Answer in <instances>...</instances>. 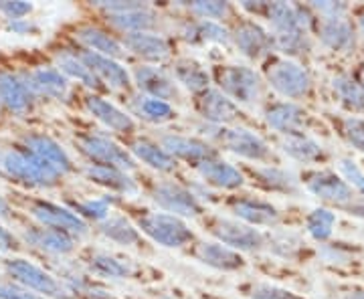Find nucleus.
<instances>
[{"mask_svg": "<svg viewBox=\"0 0 364 299\" xmlns=\"http://www.w3.org/2000/svg\"><path fill=\"white\" fill-rule=\"evenodd\" d=\"M0 11L6 14L9 18L13 21H21L23 16L33 11V4L28 2H21V0H14V2H0Z\"/></svg>", "mask_w": 364, "mask_h": 299, "instance_id": "obj_53", "label": "nucleus"}, {"mask_svg": "<svg viewBox=\"0 0 364 299\" xmlns=\"http://www.w3.org/2000/svg\"><path fill=\"white\" fill-rule=\"evenodd\" d=\"M340 172H342V176L346 178L348 186H354L358 192H363L364 195V174L354 160H350V158L340 160Z\"/></svg>", "mask_w": 364, "mask_h": 299, "instance_id": "obj_48", "label": "nucleus"}, {"mask_svg": "<svg viewBox=\"0 0 364 299\" xmlns=\"http://www.w3.org/2000/svg\"><path fill=\"white\" fill-rule=\"evenodd\" d=\"M11 31L25 35V33H33V31H37V26L31 25V23H26V21L21 18V21H13V23H11Z\"/></svg>", "mask_w": 364, "mask_h": 299, "instance_id": "obj_55", "label": "nucleus"}, {"mask_svg": "<svg viewBox=\"0 0 364 299\" xmlns=\"http://www.w3.org/2000/svg\"><path fill=\"white\" fill-rule=\"evenodd\" d=\"M152 200L158 207L164 208L166 214L178 217V219H188V217H198L200 214V205L196 196L186 190L184 186L174 183H160L152 190Z\"/></svg>", "mask_w": 364, "mask_h": 299, "instance_id": "obj_7", "label": "nucleus"}, {"mask_svg": "<svg viewBox=\"0 0 364 299\" xmlns=\"http://www.w3.org/2000/svg\"><path fill=\"white\" fill-rule=\"evenodd\" d=\"M358 26H360V31L364 33V13L358 14Z\"/></svg>", "mask_w": 364, "mask_h": 299, "instance_id": "obj_60", "label": "nucleus"}, {"mask_svg": "<svg viewBox=\"0 0 364 299\" xmlns=\"http://www.w3.org/2000/svg\"><path fill=\"white\" fill-rule=\"evenodd\" d=\"M320 39L332 51H350L354 47V31L344 18L322 21L320 25Z\"/></svg>", "mask_w": 364, "mask_h": 299, "instance_id": "obj_32", "label": "nucleus"}, {"mask_svg": "<svg viewBox=\"0 0 364 299\" xmlns=\"http://www.w3.org/2000/svg\"><path fill=\"white\" fill-rule=\"evenodd\" d=\"M6 212H9V207H6V202H4V200L0 198V217H4Z\"/></svg>", "mask_w": 364, "mask_h": 299, "instance_id": "obj_58", "label": "nucleus"}, {"mask_svg": "<svg viewBox=\"0 0 364 299\" xmlns=\"http://www.w3.org/2000/svg\"><path fill=\"white\" fill-rule=\"evenodd\" d=\"M255 176L259 178V183L272 190H279V192H296L298 190V180L282 168L275 166H263V168L255 170Z\"/></svg>", "mask_w": 364, "mask_h": 299, "instance_id": "obj_40", "label": "nucleus"}, {"mask_svg": "<svg viewBox=\"0 0 364 299\" xmlns=\"http://www.w3.org/2000/svg\"><path fill=\"white\" fill-rule=\"evenodd\" d=\"M95 6L105 11L107 14H119L128 13V11H136V9H142L146 4L144 2H122V0H112V2L100 0V2H95Z\"/></svg>", "mask_w": 364, "mask_h": 299, "instance_id": "obj_50", "label": "nucleus"}, {"mask_svg": "<svg viewBox=\"0 0 364 299\" xmlns=\"http://www.w3.org/2000/svg\"><path fill=\"white\" fill-rule=\"evenodd\" d=\"M269 249L277 257H284V259H294L301 251V241H299L296 234L291 233H275L269 239Z\"/></svg>", "mask_w": 364, "mask_h": 299, "instance_id": "obj_46", "label": "nucleus"}, {"mask_svg": "<svg viewBox=\"0 0 364 299\" xmlns=\"http://www.w3.org/2000/svg\"><path fill=\"white\" fill-rule=\"evenodd\" d=\"M273 45L275 49L284 51L286 55H304V53L310 51V40L304 28H296V31H289V33H282V35H273Z\"/></svg>", "mask_w": 364, "mask_h": 299, "instance_id": "obj_43", "label": "nucleus"}, {"mask_svg": "<svg viewBox=\"0 0 364 299\" xmlns=\"http://www.w3.org/2000/svg\"><path fill=\"white\" fill-rule=\"evenodd\" d=\"M112 198H90V200H79L73 202V212L79 219H90V221L104 222L112 212Z\"/></svg>", "mask_w": 364, "mask_h": 299, "instance_id": "obj_44", "label": "nucleus"}, {"mask_svg": "<svg viewBox=\"0 0 364 299\" xmlns=\"http://www.w3.org/2000/svg\"><path fill=\"white\" fill-rule=\"evenodd\" d=\"M16 247V241L14 237L4 227H0V251H11V249Z\"/></svg>", "mask_w": 364, "mask_h": 299, "instance_id": "obj_54", "label": "nucleus"}, {"mask_svg": "<svg viewBox=\"0 0 364 299\" xmlns=\"http://www.w3.org/2000/svg\"><path fill=\"white\" fill-rule=\"evenodd\" d=\"M342 131L346 136V140L356 148L364 152V119L358 117H346L344 124H342Z\"/></svg>", "mask_w": 364, "mask_h": 299, "instance_id": "obj_47", "label": "nucleus"}, {"mask_svg": "<svg viewBox=\"0 0 364 299\" xmlns=\"http://www.w3.org/2000/svg\"><path fill=\"white\" fill-rule=\"evenodd\" d=\"M26 148L33 156L41 158L43 162H47L51 168H55L61 176L73 170L71 158L67 156V152L59 146V143L51 140L49 136L43 134H31L25 138Z\"/></svg>", "mask_w": 364, "mask_h": 299, "instance_id": "obj_15", "label": "nucleus"}, {"mask_svg": "<svg viewBox=\"0 0 364 299\" xmlns=\"http://www.w3.org/2000/svg\"><path fill=\"white\" fill-rule=\"evenodd\" d=\"M265 121L279 134L296 136L301 134V128L306 126V112L291 102H279L265 109Z\"/></svg>", "mask_w": 364, "mask_h": 299, "instance_id": "obj_17", "label": "nucleus"}, {"mask_svg": "<svg viewBox=\"0 0 364 299\" xmlns=\"http://www.w3.org/2000/svg\"><path fill=\"white\" fill-rule=\"evenodd\" d=\"M235 47L239 49L241 55H245L247 59H259L265 53H269L275 47L273 45V35L267 31H263L257 23H241L231 35Z\"/></svg>", "mask_w": 364, "mask_h": 299, "instance_id": "obj_11", "label": "nucleus"}, {"mask_svg": "<svg viewBox=\"0 0 364 299\" xmlns=\"http://www.w3.org/2000/svg\"><path fill=\"white\" fill-rule=\"evenodd\" d=\"M2 168L14 180L25 183L28 186H55L59 183L61 174L51 168L41 158L33 156L31 152H9L2 158Z\"/></svg>", "mask_w": 364, "mask_h": 299, "instance_id": "obj_1", "label": "nucleus"}, {"mask_svg": "<svg viewBox=\"0 0 364 299\" xmlns=\"http://www.w3.org/2000/svg\"><path fill=\"white\" fill-rule=\"evenodd\" d=\"M235 217L249 227H272L279 221V212L272 207L269 202L263 200H253V198H241L233 202Z\"/></svg>", "mask_w": 364, "mask_h": 299, "instance_id": "obj_24", "label": "nucleus"}, {"mask_svg": "<svg viewBox=\"0 0 364 299\" xmlns=\"http://www.w3.org/2000/svg\"><path fill=\"white\" fill-rule=\"evenodd\" d=\"M77 39L90 49L91 53L104 55L109 59H119L124 57V45L116 40L112 35H107L105 31L97 28V26H81L77 31Z\"/></svg>", "mask_w": 364, "mask_h": 299, "instance_id": "obj_28", "label": "nucleus"}, {"mask_svg": "<svg viewBox=\"0 0 364 299\" xmlns=\"http://www.w3.org/2000/svg\"><path fill=\"white\" fill-rule=\"evenodd\" d=\"M130 150L132 154L138 160H142L146 166L158 170V172H174L176 170V160L158 143L148 142V140H136L130 146Z\"/></svg>", "mask_w": 364, "mask_h": 299, "instance_id": "obj_31", "label": "nucleus"}, {"mask_svg": "<svg viewBox=\"0 0 364 299\" xmlns=\"http://www.w3.org/2000/svg\"><path fill=\"white\" fill-rule=\"evenodd\" d=\"M348 210L354 212V214H360V217H364V205H350Z\"/></svg>", "mask_w": 364, "mask_h": 299, "instance_id": "obj_56", "label": "nucleus"}, {"mask_svg": "<svg viewBox=\"0 0 364 299\" xmlns=\"http://www.w3.org/2000/svg\"><path fill=\"white\" fill-rule=\"evenodd\" d=\"M132 109H134L136 116L142 117L144 121H150V124H166L176 116L168 102H162V99H156V97H148V95L134 97Z\"/></svg>", "mask_w": 364, "mask_h": 299, "instance_id": "obj_34", "label": "nucleus"}, {"mask_svg": "<svg viewBox=\"0 0 364 299\" xmlns=\"http://www.w3.org/2000/svg\"><path fill=\"white\" fill-rule=\"evenodd\" d=\"M263 16H267V21L272 23L275 35H282V33H289V31L301 28L299 26L298 6L287 4V2H267Z\"/></svg>", "mask_w": 364, "mask_h": 299, "instance_id": "obj_36", "label": "nucleus"}, {"mask_svg": "<svg viewBox=\"0 0 364 299\" xmlns=\"http://www.w3.org/2000/svg\"><path fill=\"white\" fill-rule=\"evenodd\" d=\"M109 23L124 31L126 35L132 33H150V28H154L158 23V14L150 9V6H142L136 11H128V13L119 14H107Z\"/></svg>", "mask_w": 364, "mask_h": 299, "instance_id": "obj_29", "label": "nucleus"}, {"mask_svg": "<svg viewBox=\"0 0 364 299\" xmlns=\"http://www.w3.org/2000/svg\"><path fill=\"white\" fill-rule=\"evenodd\" d=\"M77 148L83 156H87L93 162H97V166H109L117 170H134V158L126 152V148H122L114 140L100 136V134H83L77 138Z\"/></svg>", "mask_w": 364, "mask_h": 299, "instance_id": "obj_5", "label": "nucleus"}, {"mask_svg": "<svg viewBox=\"0 0 364 299\" xmlns=\"http://www.w3.org/2000/svg\"><path fill=\"white\" fill-rule=\"evenodd\" d=\"M124 49L142 57L146 61L160 63L170 57V43L154 33H132L124 39Z\"/></svg>", "mask_w": 364, "mask_h": 299, "instance_id": "obj_19", "label": "nucleus"}, {"mask_svg": "<svg viewBox=\"0 0 364 299\" xmlns=\"http://www.w3.org/2000/svg\"><path fill=\"white\" fill-rule=\"evenodd\" d=\"M188 9H191V13H195L196 16H200V21H213V23H217V21H221V18L231 14L229 2H217V0H213V2L198 0V2L188 4Z\"/></svg>", "mask_w": 364, "mask_h": 299, "instance_id": "obj_45", "label": "nucleus"}, {"mask_svg": "<svg viewBox=\"0 0 364 299\" xmlns=\"http://www.w3.org/2000/svg\"><path fill=\"white\" fill-rule=\"evenodd\" d=\"M90 269L95 275L109 277V279H128L134 275V265L130 261L117 259L109 253L95 251L90 255Z\"/></svg>", "mask_w": 364, "mask_h": 299, "instance_id": "obj_33", "label": "nucleus"}, {"mask_svg": "<svg viewBox=\"0 0 364 299\" xmlns=\"http://www.w3.org/2000/svg\"><path fill=\"white\" fill-rule=\"evenodd\" d=\"M196 259L217 271H237L245 265L237 251L221 243H200L196 247Z\"/></svg>", "mask_w": 364, "mask_h": 299, "instance_id": "obj_23", "label": "nucleus"}, {"mask_svg": "<svg viewBox=\"0 0 364 299\" xmlns=\"http://www.w3.org/2000/svg\"><path fill=\"white\" fill-rule=\"evenodd\" d=\"M160 146L174 160L181 158V160H186V162H193V164H203V162L213 160V158L217 156V152L207 142L196 140V138H188V136H178V134L162 136Z\"/></svg>", "mask_w": 364, "mask_h": 299, "instance_id": "obj_12", "label": "nucleus"}, {"mask_svg": "<svg viewBox=\"0 0 364 299\" xmlns=\"http://www.w3.org/2000/svg\"><path fill=\"white\" fill-rule=\"evenodd\" d=\"M57 67H59V73H65L67 77L77 79V81H81L83 85H87L91 89H100L102 87L100 79L91 73L87 65L81 61V57L73 55V53H61V55H57Z\"/></svg>", "mask_w": 364, "mask_h": 299, "instance_id": "obj_39", "label": "nucleus"}, {"mask_svg": "<svg viewBox=\"0 0 364 299\" xmlns=\"http://www.w3.org/2000/svg\"><path fill=\"white\" fill-rule=\"evenodd\" d=\"M6 271H9V275H13V279L18 286L26 287L31 291H37V293H43L45 298L73 299V295L67 291V287L61 286L55 277H51L47 271H43L41 267H37L31 261H6Z\"/></svg>", "mask_w": 364, "mask_h": 299, "instance_id": "obj_4", "label": "nucleus"}, {"mask_svg": "<svg viewBox=\"0 0 364 299\" xmlns=\"http://www.w3.org/2000/svg\"><path fill=\"white\" fill-rule=\"evenodd\" d=\"M0 102L14 114H25L31 107L33 93L26 87L25 81L11 73H0Z\"/></svg>", "mask_w": 364, "mask_h": 299, "instance_id": "obj_25", "label": "nucleus"}, {"mask_svg": "<svg viewBox=\"0 0 364 299\" xmlns=\"http://www.w3.org/2000/svg\"><path fill=\"white\" fill-rule=\"evenodd\" d=\"M138 227L154 243L168 249L182 247V245L191 243L195 237L193 231L186 227V222L178 217L166 214V212H150L138 221Z\"/></svg>", "mask_w": 364, "mask_h": 299, "instance_id": "obj_3", "label": "nucleus"}, {"mask_svg": "<svg viewBox=\"0 0 364 299\" xmlns=\"http://www.w3.org/2000/svg\"><path fill=\"white\" fill-rule=\"evenodd\" d=\"M213 234L221 241V245L233 251H259L265 245V237L245 222L219 219L213 222Z\"/></svg>", "mask_w": 364, "mask_h": 299, "instance_id": "obj_8", "label": "nucleus"}, {"mask_svg": "<svg viewBox=\"0 0 364 299\" xmlns=\"http://www.w3.org/2000/svg\"><path fill=\"white\" fill-rule=\"evenodd\" d=\"M174 77L186 89L195 93H205L208 89V73L195 59H178L174 61Z\"/></svg>", "mask_w": 364, "mask_h": 299, "instance_id": "obj_35", "label": "nucleus"}, {"mask_svg": "<svg viewBox=\"0 0 364 299\" xmlns=\"http://www.w3.org/2000/svg\"><path fill=\"white\" fill-rule=\"evenodd\" d=\"M81 61L87 65L91 73L100 79V83L104 81L107 87L112 89H128L130 87V73L126 71V67L117 63L116 59H109L97 53L83 51L81 53Z\"/></svg>", "mask_w": 364, "mask_h": 299, "instance_id": "obj_13", "label": "nucleus"}, {"mask_svg": "<svg viewBox=\"0 0 364 299\" xmlns=\"http://www.w3.org/2000/svg\"><path fill=\"white\" fill-rule=\"evenodd\" d=\"M26 87L33 95L49 97V99H65L69 83L59 69H37L26 79Z\"/></svg>", "mask_w": 364, "mask_h": 299, "instance_id": "obj_21", "label": "nucleus"}, {"mask_svg": "<svg viewBox=\"0 0 364 299\" xmlns=\"http://www.w3.org/2000/svg\"><path fill=\"white\" fill-rule=\"evenodd\" d=\"M0 299H43L37 293H31V289L14 283H0Z\"/></svg>", "mask_w": 364, "mask_h": 299, "instance_id": "obj_51", "label": "nucleus"}, {"mask_svg": "<svg viewBox=\"0 0 364 299\" xmlns=\"http://www.w3.org/2000/svg\"><path fill=\"white\" fill-rule=\"evenodd\" d=\"M85 105H87L91 116L95 117V119H100L105 128H109L112 131L128 134V131H134V128H136L134 119L126 112H122L119 107L105 102L102 97H97V95H87L85 97Z\"/></svg>", "mask_w": 364, "mask_h": 299, "instance_id": "obj_20", "label": "nucleus"}, {"mask_svg": "<svg viewBox=\"0 0 364 299\" xmlns=\"http://www.w3.org/2000/svg\"><path fill=\"white\" fill-rule=\"evenodd\" d=\"M267 81L272 83L275 92H279L289 99L304 97L312 87V79L308 75V71L294 61H287V59H275L269 63Z\"/></svg>", "mask_w": 364, "mask_h": 299, "instance_id": "obj_6", "label": "nucleus"}, {"mask_svg": "<svg viewBox=\"0 0 364 299\" xmlns=\"http://www.w3.org/2000/svg\"><path fill=\"white\" fill-rule=\"evenodd\" d=\"M221 134H217L219 142L237 156L245 158V160H253V162H261L267 160L272 150L265 140H261L257 134L245 130V128H233V130H223L219 128Z\"/></svg>", "mask_w": 364, "mask_h": 299, "instance_id": "obj_9", "label": "nucleus"}, {"mask_svg": "<svg viewBox=\"0 0 364 299\" xmlns=\"http://www.w3.org/2000/svg\"><path fill=\"white\" fill-rule=\"evenodd\" d=\"M356 83L360 85V89H363V93H364V67L360 69V73H358V81H356Z\"/></svg>", "mask_w": 364, "mask_h": 299, "instance_id": "obj_59", "label": "nucleus"}, {"mask_svg": "<svg viewBox=\"0 0 364 299\" xmlns=\"http://www.w3.org/2000/svg\"><path fill=\"white\" fill-rule=\"evenodd\" d=\"M198 174L203 176V180L210 186H217L223 190H235L239 186H243L245 178L239 172V168H235L233 164L223 162V160H207L203 164H198Z\"/></svg>", "mask_w": 364, "mask_h": 299, "instance_id": "obj_22", "label": "nucleus"}, {"mask_svg": "<svg viewBox=\"0 0 364 299\" xmlns=\"http://www.w3.org/2000/svg\"><path fill=\"white\" fill-rule=\"evenodd\" d=\"M332 87L338 95V99L346 107L363 112L364 109V93L360 89V85L356 83V79L348 77V75H338L332 81Z\"/></svg>", "mask_w": 364, "mask_h": 299, "instance_id": "obj_41", "label": "nucleus"}, {"mask_svg": "<svg viewBox=\"0 0 364 299\" xmlns=\"http://www.w3.org/2000/svg\"><path fill=\"white\" fill-rule=\"evenodd\" d=\"M100 233L104 234L105 239L114 241L117 245H126V247H134L140 243L138 229L124 217H107L100 224Z\"/></svg>", "mask_w": 364, "mask_h": 299, "instance_id": "obj_37", "label": "nucleus"}, {"mask_svg": "<svg viewBox=\"0 0 364 299\" xmlns=\"http://www.w3.org/2000/svg\"><path fill=\"white\" fill-rule=\"evenodd\" d=\"M336 224V214L328 208H316L306 219V229L316 241H328Z\"/></svg>", "mask_w": 364, "mask_h": 299, "instance_id": "obj_42", "label": "nucleus"}, {"mask_svg": "<svg viewBox=\"0 0 364 299\" xmlns=\"http://www.w3.org/2000/svg\"><path fill=\"white\" fill-rule=\"evenodd\" d=\"M182 39L200 45V43H217V45H227L231 40L229 31L221 26L219 23L213 21H195V23H186L181 31Z\"/></svg>", "mask_w": 364, "mask_h": 299, "instance_id": "obj_30", "label": "nucleus"}, {"mask_svg": "<svg viewBox=\"0 0 364 299\" xmlns=\"http://www.w3.org/2000/svg\"><path fill=\"white\" fill-rule=\"evenodd\" d=\"M200 116L213 126H225L239 117V107L219 89H207L198 99Z\"/></svg>", "mask_w": 364, "mask_h": 299, "instance_id": "obj_18", "label": "nucleus"}, {"mask_svg": "<svg viewBox=\"0 0 364 299\" xmlns=\"http://www.w3.org/2000/svg\"><path fill=\"white\" fill-rule=\"evenodd\" d=\"M217 83L223 95L233 97L239 104H257L261 97L259 75L245 65H225L217 69Z\"/></svg>", "mask_w": 364, "mask_h": 299, "instance_id": "obj_2", "label": "nucleus"}, {"mask_svg": "<svg viewBox=\"0 0 364 299\" xmlns=\"http://www.w3.org/2000/svg\"><path fill=\"white\" fill-rule=\"evenodd\" d=\"M282 148L287 156L298 160V162H316L324 158V150L322 146L304 136V134H296V136H286V140L282 142Z\"/></svg>", "mask_w": 364, "mask_h": 299, "instance_id": "obj_38", "label": "nucleus"}, {"mask_svg": "<svg viewBox=\"0 0 364 299\" xmlns=\"http://www.w3.org/2000/svg\"><path fill=\"white\" fill-rule=\"evenodd\" d=\"M251 299H301L296 293L282 289V287L267 286V283H261V286L253 287L251 291Z\"/></svg>", "mask_w": 364, "mask_h": 299, "instance_id": "obj_49", "label": "nucleus"}, {"mask_svg": "<svg viewBox=\"0 0 364 299\" xmlns=\"http://www.w3.org/2000/svg\"><path fill=\"white\" fill-rule=\"evenodd\" d=\"M25 239L28 245L43 249L53 255H67L75 249V241L71 234L55 231V229H31L25 233Z\"/></svg>", "mask_w": 364, "mask_h": 299, "instance_id": "obj_26", "label": "nucleus"}, {"mask_svg": "<svg viewBox=\"0 0 364 299\" xmlns=\"http://www.w3.org/2000/svg\"><path fill=\"white\" fill-rule=\"evenodd\" d=\"M342 299H364V291H354V293H348Z\"/></svg>", "mask_w": 364, "mask_h": 299, "instance_id": "obj_57", "label": "nucleus"}, {"mask_svg": "<svg viewBox=\"0 0 364 299\" xmlns=\"http://www.w3.org/2000/svg\"><path fill=\"white\" fill-rule=\"evenodd\" d=\"M33 217L45 224L47 229H55V231H61L67 234H85L87 233V222L83 219H79L73 210H69L65 207H57L51 202H35L31 208Z\"/></svg>", "mask_w": 364, "mask_h": 299, "instance_id": "obj_10", "label": "nucleus"}, {"mask_svg": "<svg viewBox=\"0 0 364 299\" xmlns=\"http://www.w3.org/2000/svg\"><path fill=\"white\" fill-rule=\"evenodd\" d=\"M85 176H87V180H91V183L100 184V186L109 188V190H116V192H122V195H136L138 192L136 183L132 180L124 170L93 164V166L85 168Z\"/></svg>", "mask_w": 364, "mask_h": 299, "instance_id": "obj_27", "label": "nucleus"}, {"mask_svg": "<svg viewBox=\"0 0 364 299\" xmlns=\"http://www.w3.org/2000/svg\"><path fill=\"white\" fill-rule=\"evenodd\" d=\"M308 190L326 202H334V205H348L354 200V192L348 183L332 172H320L310 176Z\"/></svg>", "mask_w": 364, "mask_h": 299, "instance_id": "obj_16", "label": "nucleus"}, {"mask_svg": "<svg viewBox=\"0 0 364 299\" xmlns=\"http://www.w3.org/2000/svg\"><path fill=\"white\" fill-rule=\"evenodd\" d=\"M312 6L320 13V16H324V21L342 18V14L346 13L344 2H312Z\"/></svg>", "mask_w": 364, "mask_h": 299, "instance_id": "obj_52", "label": "nucleus"}, {"mask_svg": "<svg viewBox=\"0 0 364 299\" xmlns=\"http://www.w3.org/2000/svg\"><path fill=\"white\" fill-rule=\"evenodd\" d=\"M134 79L136 85L140 87V92H144L148 97H156L162 102H168L176 97V85L174 81L158 67L152 65H140L134 69Z\"/></svg>", "mask_w": 364, "mask_h": 299, "instance_id": "obj_14", "label": "nucleus"}]
</instances>
